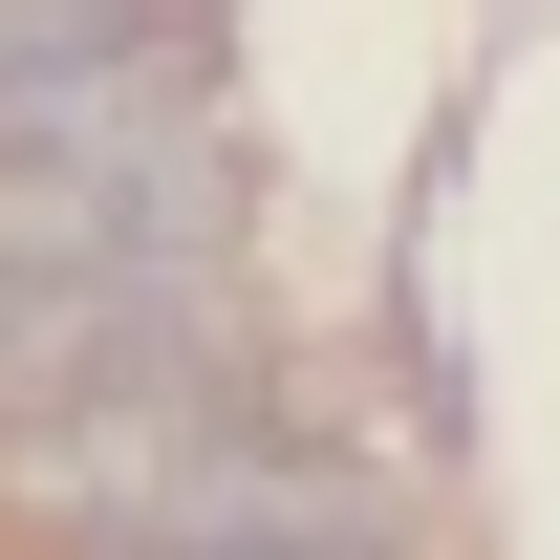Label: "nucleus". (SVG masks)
<instances>
[{
  "instance_id": "nucleus-1",
  "label": "nucleus",
  "mask_w": 560,
  "mask_h": 560,
  "mask_svg": "<svg viewBox=\"0 0 560 560\" xmlns=\"http://www.w3.org/2000/svg\"><path fill=\"white\" fill-rule=\"evenodd\" d=\"M173 560H388V539H173Z\"/></svg>"
}]
</instances>
